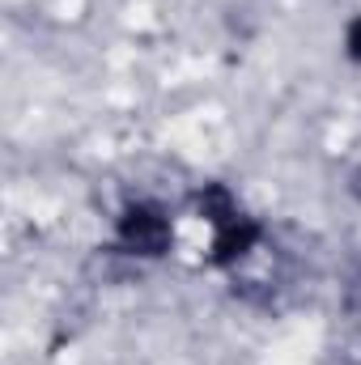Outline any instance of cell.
Returning a JSON list of instances; mask_svg holds the SVG:
<instances>
[{"label":"cell","instance_id":"cell-1","mask_svg":"<svg viewBox=\"0 0 361 365\" xmlns=\"http://www.w3.org/2000/svg\"><path fill=\"white\" fill-rule=\"evenodd\" d=\"M119 242H123V251L145 255V259L166 255L171 251V221H166V212L153 208V204H132L119 217Z\"/></svg>","mask_w":361,"mask_h":365},{"label":"cell","instance_id":"cell-3","mask_svg":"<svg viewBox=\"0 0 361 365\" xmlns=\"http://www.w3.org/2000/svg\"><path fill=\"white\" fill-rule=\"evenodd\" d=\"M195 208H200V217L213 221V225H225V221L238 217V204H234V195H230L221 182H208V187L195 195Z\"/></svg>","mask_w":361,"mask_h":365},{"label":"cell","instance_id":"cell-2","mask_svg":"<svg viewBox=\"0 0 361 365\" xmlns=\"http://www.w3.org/2000/svg\"><path fill=\"white\" fill-rule=\"evenodd\" d=\"M260 221H251V217H234V221H225V225H217V242H213V264H234V259H243L255 242H260Z\"/></svg>","mask_w":361,"mask_h":365},{"label":"cell","instance_id":"cell-4","mask_svg":"<svg viewBox=\"0 0 361 365\" xmlns=\"http://www.w3.org/2000/svg\"><path fill=\"white\" fill-rule=\"evenodd\" d=\"M345 47H349V60H357V64H361V17H353V21H349Z\"/></svg>","mask_w":361,"mask_h":365}]
</instances>
